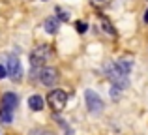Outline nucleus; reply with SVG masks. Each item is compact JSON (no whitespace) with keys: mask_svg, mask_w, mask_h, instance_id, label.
<instances>
[{"mask_svg":"<svg viewBox=\"0 0 148 135\" xmlns=\"http://www.w3.org/2000/svg\"><path fill=\"white\" fill-rule=\"evenodd\" d=\"M105 71H107V77L111 79V83L118 88H126L127 86V75L118 68L116 62H109L105 66Z\"/></svg>","mask_w":148,"mask_h":135,"instance_id":"obj_1","label":"nucleus"},{"mask_svg":"<svg viewBox=\"0 0 148 135\" xmlns=\"http://www.w3.org/2000/svg\"><path fill=\"white\" fill-rule=\"evenodd\" d=\"M47 101H49V105L53 107L54 111H62L66 107V101H68V94H66L64 90H53L51 94L47 96Z\"/></svg>","mask_w":148,"mask_h":135,"instance_id":"obj_2","label":"nucleus"},{"mask_svg":"<svg viewBox=\"0 0 148 135\" xmlns=\"http://www.w3.org/2000/svg\"><path fill=\"white\" fill-rule=\"evenodd\" d=\"M84 101H86V107L90 113H101L103 111V101L94 90H86L84 92Z\"/></svg>","mask_w":148,"mask_h":135,"instance_id":"obj_3","label":"nucleus"},{"mask_svg":"<svg viewBox=\"0 0 148 135\" xmlns=\"http://www.w3.org/2000/svg\"><path fill=\"white\" fill-rule=\"evenodd\" d=\"M6 75H10L13 81H21V77H23V68H21V62H19L17 56H10V58H8Z\"/></svg>","mask_w":148,"mask_h":135,"instance_id":"obj_4","label":"nucleus"},{"mask_svg":"<svg viewBox=\"0 0 148 135\" xmlns=\"http://www.w3.org/2000/svg\"><path fill=\"white\" fill-rule=\"evenodd\" d=\"M47 55H49L47 47H38V49H34L32 55H30V62H32V66L34 68H41L45 62H47Z\"/></svg>","mask_w":148,"mask_h":135,"instance_id":"obj_5","label":"nucleus"},{"mask_svg":"<svg viewBox=\"0 0 148 135\" xmlns=\"http://www.w3.org/2000/svg\"><path fill=\"white\" fill-rule=\"evenodd\" d=\"M58 79V71L54 68H41L40 71V81L43 84H47V86H53L54 83H56Z\"/></svg>","mask_w":148,"mask_h":135,"instance_id":"obj_6","label":"nucleus"},{"mask_svg":"<svg viewBox=\"0 0 148 135\" xmlns=\"http://www.w3.org/2000/svg\"><path fill=\"white\" fill-rule=\"evenodd\" d=\"M17 103H19L17 96L11 94V92H6V94L2 96V107H4V109H8V111H11V113H13V109L17 107Z\"/></svg>","mask_w":148,"mask_h":135,"instance_id":"obj_7","label":"nucleus"},{"mask_svg":"<svg viewBox=\"0 0 148 135\" xmlns=\"http://www.w3.org/2000/svg\"><path fill=\"white\" fill-rule=\"evenodd\" d=\"M28 105H30V109H32V111H41V109H43V105H45V99L41 98V96L34 94V96H30Z\"/></svg>","mask_w":148,"mask_h":135,"instance_id":"obj_8","label":"nucleus"},{"mask_svg":"<svg viewBox=\"0 0 148 135\" xmlns=\"http://www.w3.org/2000/svg\"><path fill=\"white\" fill-rule=\"evenodd\" d=\"M58 26H60V21H58L56 17H49L47 21H45V30H47L49 34H56Z\"/></svg>","mask_w":148,"mask_h":135,"instance_id":"obj_9","label":"nucleus"},{"mask_svg":"<svg viewBox=\"0 0 148 135\" xmlns=\"http://www.w3.org/2000/svg\"><path fill=\"white\" fill-rule=\"evenodd\" d=\"M0 120L2 122H11L13 120V113H11V111H8V109H4V107H0Z\"/></svg>","mask_w":148,"mask_h":135,"instance_id":"obj_10","label":"nucleus"},{"mask_svg":"<svg viewBox=\"0 0 148 135\" xmlns=\"http://www.w3.org/2000/svg\"><path fill=\"white\" fill-rule=\"evenodd\" d=\"M56 13L58 15H54V17H56L58 21H69V13H68V11H64L62 8H56Z\"/></svg>","mask_w":148,"mask_h":135,"instance_id":"obj_11","label":"nucleus"},{"mask_svg":"<svg viewBox=\"0 0 148 135\" xmlns=\"http://www.w3.org/2000/svg\"><path fill=\"white\" fill-rule=\"evenodd\" d=\"M75 28H77V32H79V34H84L88 30V25L84 21H77L75 23Z\"/></svg>","mask_w":148,"mask_h":135,"instance_id":"obj_12","label":"nucleus"},{"mask_svg":"<svg viewBox=\"0 0 148 135\" xmlns=\"http://www.w3.org/2000/svg\"><path fill=\"white\" fill-rule=\"evenodd\" d=\"M101 25H103V28L107 30L109 34H114V28L111 26V23H109V21H105V19H101Z\"/></svg>","mask_w":148,"mask_h":135,"instance_id":"obj_13","label":"nucleus"},{"mask_svg":"<svg viewBox=\"0 0 148 135\" xmlns=\"http://www.w3.org/2000/svg\"><path fill=\"white\" fill-rule=\"evenodd\" d=\"M111 98H112V99H118V98H120V88H118V86H112V88H111Z\"/></svg>","mask_w":148,"mask_h":135,"instance_id":"obj_14","label":"nucleus"},{"mask_svg":"<svg viewBox=\"0 0 148 135\" xmlns=\"http://www.w3.org/2000/svg\"><path fill=\"white\" fill-rule=\"evenodd\" d=\"M92 2H94L96 6H107V4H109V0H92Z\"/></svg>","mask_w":148,"mask_h":135,"instance_id":"obj_15","label":"nucleus"},{"mask_svg":"<svg viewBox=\"0 0 148 135\" xmlns=\"http://www.w3.org/2000/svg\"><path fill=\"white\" fill-rule=\"evenodd\" d=\"M4 77H6V68L0 66V79H4Z\"/></svg>","mask_w":148,"mask_h":135,"instance_id":"obj_16","label":"nucleus"},{"mask_svg":"<svg viewBox=\"0 0 148 135\" xmlns=\"http://www.w3.org/2000/svg\"><path fill=\"white\" fill-rule=\"evenodd\" d=\"M145 23H148V10L145 11Z\"/></svg>","mask_w":148,"mask_h":135,"instance_id":"obj_17","label":"nucleus"}]
</instances>
